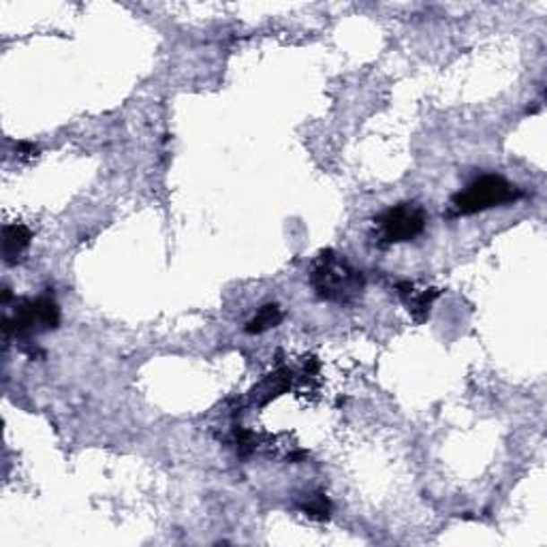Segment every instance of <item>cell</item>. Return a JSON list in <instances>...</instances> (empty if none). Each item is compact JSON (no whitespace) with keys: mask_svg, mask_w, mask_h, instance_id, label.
Returning a JSON list of instances; mask_svg holds the SVG:
<instances>
[{"mask_svg":"<svg viewBox=\"0 0 547 547\" xmlns=\"http://www.w3.org/2000/svg\"><path fill=\"white\" fill-rule=\"evenodd\" d=\"M32 231L22 222H9L3 227V256L4 264L15 265L20 264L22 256L30 248Z\"/></svg>","mask_w":547,"mask_h":547,"instance_id":"obj_6","label":"cell"},{"mask_svg":"<svg viewBox=\"0 0 547 547\" xmlns=\"http://www.w3.org/2000/svg\"><path fill=\"white\" fill-rule=\"evenodd\" d=\"M310 287L317 298L323 301L351 304V301H355L364 293L366 281L364 274L355 270V267L344 259V255L334 253V250H323V253L312 261Z\"/></svg>","mask_w":547,"mask_h":547,"instance_id":"obj_1","label":"cell"},{"mask_svg":"<svg viewBox=\"0 0 547 547\" xmlns=\"http://www.w3.org/2000/svg\"><path fill=\"white\" fill-rule=\"evenodd\" d=\"M298 509L315 522H327L332 517V502H329L327 494L323 492L310 494L306 500L298 502Z\"/></svg>","mask_w":547,"mask_h":547,"instance_id":"obj_9","label":"cell"},{"mask_svg":"<svg viewBox=\"0 0 547 547\" xmlns=\"http://www.w3.org/2000/svg\"><path fill=\"white\" fill-rule=\"evenodd\" d=\"M293 383V372L287 370V368H281V370L267 374V377L253 389V400L259 406H265L267 402H272L278 395H282L284 392L291 389Z\"/></svg>","mask_w":547,"mask_h":547,"instance_id":"obj_7","label":"cell"},{"mask_svg":"<svg viewBox=\"0 0 547 547\" xmlns=\"http://www.w3.org/2000/svg\"><path fill=\"white\" fill-rule=\"evenodd\" d=\"M281 321H282L281 306L265 304V306H261L259 312H256L253 319L247 323V327L244 329H247V334H250V336H256V334H265L267 329L278 327L281 326Z\"/></svg>","mask_w":547,"mask_h":547,"instance_id":"obj_8","label":"cell"},{"mask_svg":"<svg viewBox=\"0 0 547 547\" xmlns=\"http://www.w3.org/2000/svg\"><path fill=\"white\" fill-rule=\"evenodd\" d=\"M428 214L423 205L415 201L392 205L374 219L377 227V244L381 247H394V244L412 242L426 231Z\"/></svg>","mask_w":547,"mask_h":547,"instance_id":"obj_4","label":"cell"},{"mask_svg":"<svg viewBox=\"0 0 547 547\" xmlns=\"http://www.w3.org/2000/svg\"><path fill=\"white\" fill-rule=\"evenodd\" d=\"M395 293L404 301L406 310H409V315L415 319V323H423L428 321L434 300L440 298L443 291L440 289H421L420 291L411 281H400L395 282Z\"/></svg>","mask_w":547,"mask_h":547,"instance_id":"obj_5","label":"cell"},{"mask_svg":"<svg viewBox=\"0 0 547 547\" xmlns=\"http://www.w3.org/2000/svg\"><path fill=\"white\" fill-rule=\"evenodd\" d=\"M60 326V308L52 295L39 298H22L15 301V310L11 317H3L4 338H18L22 343H30L32 336L43 332H54Z\"/></svg>","mask_w":547,"mask_h":547,"instance_id":"obj_3","label":"cell"},{"mask_svg":"<svg viewBox=\"0 0 547 547\" xmlns=\"http://www.w3.org/2000/svg\"><path fill=\"white\" fill-rule=\"evenodd\" d=\"M236 445L239 456H250L256 449V438L253 432H248L247 428L236 426Z\"/></svg>","mask_w":547,"mask_h":547,"instance_id":"obj_10","label":"cell"},{"mask_svg":"<svg viewBox=\"0 0 547 547\" xmlns=\"http://www.w3.org/2000/svg\"><path fill=\"white\" fill-rule=\"evenodd\" d=\"M15 154H18L20 159H24V161H32L39 156V148L30 142H18V143H15Z\"/></svg>","mask_w":547,"mask_h":547,"instance_id":"obj_11","label":"cell"},{"mask_svg":"<svg viewBox=\"0 0 547 547\" xmlns=\"http://www.w3.org/2000/svg\"><path fill=\"white\" fill-rule=\"evenodd\" d=\"M517 184H513L499 174H483L451 197V216H474L479 212L505 208L524 199Z\"/></svg>","mask_w":547,"mask_h":547,"instance_id":"obj_2","label":"cell"}]
</instances>
